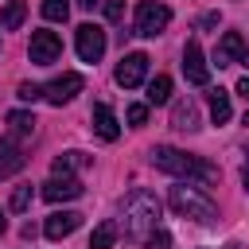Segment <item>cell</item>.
I'll return each mask as SVG.
<instances>
[{
  "mask_svg": "<svg viewBox=\"0 0 249 249\" xmlns=\"http://www.w3.org/2000/svg\"><path fill=\"white\" fill-rule=\"evenodd\" d=\"M16 97H19V101H39V97H43V86H35V82H19Z\"/></svg>",
  "mask_w": 249,
  "mask_h": 249,
  "instance_id": "cell-25",
  "label": "cell"
},
{
  "mask_svg": "<svg viewBox=\"0 0 249 249\" xmlns=\"http://www.w3.org/2000/svg\"><path fill=\"white\" fill-rule=\"evenodd\" d=\"M124 121H128L132 128H140V124L148 121V105H128V109H124Z\"/></svg>",
  "mask_w": 249,
  "mask_h": 249,
  "instance_id": "cell-26",
  "label": "cell"
},
{
  "mask_svg": "<svg viewBox=\"0 0 249 249\" xmlns=\"http://www.w3.org/2000/svg\"><path fill=\"white\" fill-rule=\"evenodd\" d=\"M241 66H245V70H249V51H245V54H241Z\"/></svg>",
  "mask_w": 249,
  "mask_h": 249,
  "instance_id": "cell-31",
  "label": "cell"
},
{
  "mask_svg": "<svg viewBox=\"0 0 249 249\" xmlns=\"http://www.w3.org/2000/svg\"><path fill=\"white\" fill-rule=\"evenodd\" d=\"M8 206H12L16 214H23V210L31 206V183H23V187H16V191H12V202H8Z\"/></svg>",
  "mask_w": 249,
  "mask_h": 249,
  "instance_id": "cell-23",
  "label": "cell"
},
{
  "mask_svg": "<svg viewBox=\"0 0 249 249\" xmlns=\"http://www.w3.org/2000/svg\"><path fill=\"white\" fill-rule=\"evenodd\" d=\"M121 16H124V4H121V0H105V19H109V23H117Z\"/></svg>",
  "mask_w": 249,
  "mask_h": 249,
  "instance_id": "cell-27",
  "label": "cell"
},
{
  "mask_svg": "<svg viewBox=\"0 0 249 249\" xmlns=\"http://www.w3.org/2000/svg\"><path fill=\"white\" fill-rule=\"evenodd\" d=\"M23 16H27V4H23V0H8L4 12H0V27H4V31H16V27L23 23Z\"/></svg>",
  "mask_w": 249,
  "mask_h": 249,
  "instance_id": "cell-17",
  "label": "cell"
},
{
  "mask_svg": "<svg viewBox=\"0 0 249 249\" xmlns=\"http://www.w3.org/2000/svg\"><path fill=\"white\" fill-rule=\"evenodd\" d=\"M113 241H117V226H113V222H101V226L89 233V249H113Z\"/></svg>",
  "mask_w": 249,
  "mask_h": 249,
  "instance_id": "cell-21",
  "label": "cell"
},
{
  "mask_svg": "<svg viewBox=\"0 0 249 249\" xmlns=\"http://www.w3.org/2000/svg\"><path fill=\"white\" fill-rule=\"evenodd\" d=\"M167 23H171V8H167V4H160V0H140V8H136V35L152 39V35H160Z\"/></svg>",
  "mask_w": 249,
  "mask_h": 249,
  "instance_id": "cell-4",
  "label": "cell"
},
{
  "mask_svg": "<svg viewBox=\"0 0 249 249\" xmlns=\"http://www.w3.org/2000/svg\"><path fill=\"white\" fill-rule=\"evenodd\" d=\"M74 43H78V58H82V62H97V58L105 54V31H101L97 23H82Z\"/></svg>",
  "mask_w": 249,
  "mask_h": 249,
  "instance_id": "cell-9",
  "label": "cell"
},
{
  "mask_svg": "<svg viewBox=\"0 0 249 249\" xmlns=\"http://www.w3.org/2000/svg\"><path fill=\"white\" fill-rule=\"evenodd\" d=\"M167 202H171V210H175L179 218H191V222H214V218H218L214 202H210V198H206L198 187H187V183L171 187Z\"/></svg>",
  "mask_w": 249,
  "mask_h": 249,
  "instance_id": "cell-3",
  "label": "cell"
},
{
  "mask_svg": "<svg viewBox=\"0 0 249 249\" xmlns=\"http://www.w3.org/2000/svg\"><path fill=\"white\" fill-rule=\"evenodd\" d=\"M183 74H187L191 86H206L210 82V66H206V54H202L198 39H187V47H183Z\"/></svg>",
  "mask_w": 249,
  "mask_h": 249,
  "instance_id": "cell-7",
  "label": "cell"
},
{
  "mask_svg": "<svg viewBox=\"0 0 249 249\" xmlns=\"http://www.w3.org/2000/svg\"><path fill=\"white\" fill-rule=\"evenodd\" d=\"M82 195V183L74 179V175H51L47 183H43V198L47 202H70V198H78Z\"/></svg>",
  "mask_w": 249,
  "mask_h": 249,
  "instance_id": "cell-10",
  "label": "cell"
},
{
  "mask_svg": "<svg viewBox=\"0 0 249 249\" xmlns=\"http://www.w3.org/2000/svg\"><path fill=\"white\" fill-rule=\"evenodd\" d=\"M89 160L82 156V152H62L58 160H54V167H51V175H74V171H82Z\"/></svg>",
  "mask_w": 249,
  "mask_h": 249,
  "instance_id": "cell-19",
  "label": "cell"
},
{
  "mask_svg": "<svg viewBox=\"0 0 249 249\" xmlns=\"http://www.w3.org/2000/svg\"><path fill=\"white\" fill-rule=\"evenodd\" d=\"M237 93H241V97H245V105H249V74L237 82Z\"/></svg>",
  "mask_w": 249,
  "mask_h": 249,
  "instance_id": "cell-28",
  "label": "cell"
},
{
  "mask_svg": "<svg viewBox=\"0 0 249 249\" xmlns=\"http://www.w3.org/2000/svg\"><path fill=\"white\" fill-rule=\"evenodd\" d=\"M148 54L144 51H132V54H124L121 62H117V70H113V78H117V86H124V89H136L144 78H148Z\"/></svg>",
  "mask_w": 249,
  "mask_h": 249,
  "instance_id": "cell-5",
  "label": "cell"
},
{
  "mask_svg": "<svg viewBox=\"0 0 249 249\" xmlns=\"http://www.w3.org/2000/svg\"><path fill=\"white\" fill-rule=\"evenodd\" d=\"M167 245H171V233H167V230H160V226L144 237V249H167Z\"/></svg>",
  "mask_w": 249,
  "mask_h": 249,
  "instance_id": "cell-24",
  "label": "cell"
},
{
  "mask_svg": "<svg viewBox=\"0 0 249 249\" xmlns=\"http://www.w3.org/2000/svg\"><path fill=\"white\" fill-rule=\"evenodd\" d=\"M89 121H93V132L101 136V140H117L121 136V124H117V117H113V109L109 105H93V113H89Z\"/></svg>",
  "mask_w": 249,
  "mask_h": 249,
  "instance_id": "cell-14",
  "label": "cell"
},
{
  "mask_svg": "<svg viewBox=\"0 0 249 249\" xmlns=\"http://www.w3.org/2000/svg\"><path fill=\"white\" fill-rule=\"evenodd\" d=\"M167 97H171V78L167 74H156L148 82V105H163Z\"/></svg>",
  "mask_w": 249,
  "mask_h": 249,
  "instance_id": "cell-20",
  "label": "cell"
},
{
  "mask_svg": "<svg viewBox=\"0 0 249 249\" xmlns=\"http://www.w3.org/2000/svg\"><path fill=\"white\" fill-rule=\"evenodd\" d=\"M245 51H249L245 39H241L237 31H226V35L218 39V47H214V62H218V66H233V62H241Z\"/></svg>",
  "mask_w": 249,
  "mask_h": 249,
  "instance_id": "cell-13",
  "label": "cell"
},
{
  "mask_svg": "<svg viewBox=\"0 0 249 249\" xmlns=\"http://www.w3.org/2000/svg\"><path fill=\"white\" fill-rule=\"evenodd\" d=\"M23 163H27V156H23L19 140L16 136H0V179H12L16 171H23Z\"/></svg>",
  "mask_w": 249,
  "mask_h": 249,
  "instance_id": "cell-12",
  "label": "cell"
},
{
  "mask_svg": "<svg viewBox=\"0 0 249 249\" xmlns=\"http://www.w3.org/2000/svg\"><path fill=\"white\" fill-rule=\"evenodd\" d=\"M8 128H12V136H16V140H23V136H31V132H35V117H31V113H23V109H12V113H8Z\"/></svg>",
  "mask_w": 249,
  "mask_h": 249,
  "instance_id": "cell-18",
  "label": "cell"
},
{
  "mask_svg": "<svg viewBox=\"0 0 249 249\" xmlns=\"http://www.w3.org/2000/svg\"><path fill=\"white\" fill-rule=\"evenodd\" d=\"M245 124H249V109H245Z\"/></svg>",
  "mask_w": 249,
  "mask_h": 249,
  "instance_id": "cell-33",
  "label": "cell"
},
{
  "mask_svg": "<svg viewBox=\"0 0 249 249\" xmlns=\"http://www.w3.org/2000/svg\"><path fill=\"white\" fill-rule=\"evenodd\" d=\"M78 4H82V8H93V4H97V0H78Z\"/></svg>",
  "mask_w": 249,
  "mask_h": 249,
  "instance_id": "cell-32",
  "label": "cell"
},
{
  "mask_svg": "<svg viewBox=\"0 0 249 249\" xmlns=\"http://www.w3.org/2000/svg\"><path fill=\"white\" fill-rule=\"evenodd\" d=\"M78 226H82V214H78V210H54V214L43 222V233H47L51 241H62V237H70Z\"/></svg>",
  "mask_w": 249,
  "mask_h": 249,
  "instance_id": "cell-11",
  "label": "cell"
},
{
  "mask_svg": "<svg viewBox=\"0 0 249 249\" xmlns=\"http://www.w3.org/2000/svg\"><path fill=\"white\" fill-rule=\"evenodd\" d=\"M82 86H86V78L82 74H58L51 86H43V97L51 101V105H66V101H74L78 93H82Z\"/></svg>",
  "mask_w": 249,
  "mask_h": 249,
  "instance_id": "cell-8",
  "label": "cell"
},
{
  "mask_svg": "<svg viewBox=\"0 0 249 249\" xmlns=\"http://www.w3.org/2000/svg\"><path fill=\"white\" fill-rule=\"evenodd\" d=\"M148 156H152V163H156L160 171H167V175H175V179H202V183H214V179H218V171H214L210 163H202L198 156L179 152V148H171V144H156Z\"/></svg>",
  "mask_w": 249,
  "mask_h": 249,
  "instance_id": "cell-2",
  "label": "cell"
},
{
  "mask_svg": "<svg viewBox=\"0 0 249 249\" xmlns=\"http://www.w3.org/2000/svg\"><path fill=\"white\" fill-rule=\"evenodd\" d=\"M121 214H124V237L144 241V237L156 230V218H160V198H156L152 191L136 187V191H128V195H124Z\"/></svg>",
  "mask_w": 249,
  "mask_h": 249,
  "instance_id": "cell-1",
  "label": "cell"
},
{
  "mask_svg": "<svg viewBox=\"0 0 249 249\" xmlns=\"http://www.w3.org/2000/svg\"><path fill=\"white\" fill-rule=\"evenodd\" d=\"M171 124H175L179 132H195V128H198V105H195L191 97L175 101V105H171Z\"/></svg>",
  "mask_w": 249,
  "mask_h": 249,
  "instance_id": "cell-15",
  "label": "cell"
},
{
  "mask_svg": "<svg viewBox=\"0 0 249 249\" xmlns=\"http://www.w3.org/2000/svg\"><path fill=\"white\" fill-rule=\"evenodd\" d=\"M241 183H245V191H249V152H245V167H241Z\"/></svg>",
  "mask_w": 249,
  "mask_h": 249,
  "instance_id": "cell-29",
  "label": "cell"
},
{
  "mask_svg": "<svg viewBox=\"0 0 249 249\" xmlns=\"http://www.w3.org/2000/svg\"><path fill=\"white\" fill-rule=\"evenodd\" d=\"M43 16H47L51 23H66L70 4H66V0H43Z\"/></svg>",
  "mask_w": 249,
  "mask_h": 249,
  "instance_id": "cell-22",
  "label": "cell"
},
{
  "mask_svg": "<svg viewBox=\"0 0 249 249\" xmlns=\"http://www.w3.org/2000/svg\"><path fill=\"white\" fill-rule=\"evenodd\" d=\"M58 54H62V39H58L54 31H35V35H31L27 58H31L35 66H51V62H58Z\"/></svg>",
  "mask_w": 249,
  "mask_h": 249,
  "instance_id": "cell-6",
  "label": "cell"
},
{
  "mask_svg": "<svg viewBox=\"0 0 249 249\" xmlns=\"http://www.w3.org/2000/svg\"><path fill=\"white\" fill-rule=\"evenodd\" d=\"M222 249H237V245H222Z\"/></svg>",
  "mask_w": 249,
  "mask_h": 249,
  "instance_id": "cell-34",
  "label": "cell"
},
{
  "mask_svg": "<svg viewBox=\"0 0 249 249\" xmlns=\"http://www.w3.org/2000/svg\"><path fill=\"white\" fill-rule=\"evenodd\" d=\"M4 230H8V218H4V210H0V233H4Z\"/></svg>",
  "mask_w": 249,
  "mask_h": 249,
  "instance_id": "cell-30",
  "label": "cell"
},
{
  "mask_svg": "<svg viewBox=\"0 0 249 249\" xmlns=\"http://www.w3.org/2000/svg\"><path fill=\"white\" fill-rule=\"evenodd\" d=\"M230 117H233L230 93H226V89H210V121H214V124H226Z\"/></svg>",
  "mask_w": 249,
  "mask_h": 249,
  "instance_id": "cell-16",
  "label": "cell"
}]
</instances>
